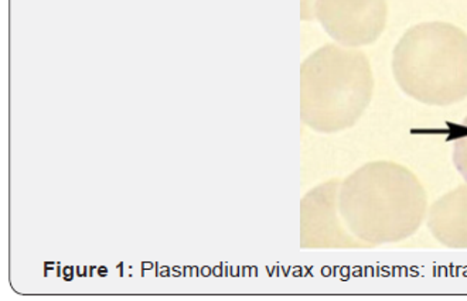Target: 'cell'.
Listing matches in <instances>:
<instances>
[{"label":"cell","mask_w":467,"mask_h":301,"mask_svg":"<svg viewBox=\"0 0 467 301\" xmlns=\"http://www.w3.org/2000/svg\"><path fill=\"white\" fill-rule=\"evenodd\" d=\"M427 208V192L418 177L392 161L364 164L341 182L338 192L343 223L369 248L410 238Z\"/></svg>","instance_id":"cell-1"},{"label":"cell","mask_w":467,"mask_h":301,"mask_svg":"<svg viewBox=\"0 0 467 301\" xmlns=\"http://www.w3.org/2000/svg\"><path fill=\"white\" fill-rule=\"evenodd\" d=\"M373 91V71L363 51L323 46L300 67L302 122L320 133L353 128L368 108Z\"/></svg>","instance_id":"cell-2"},{"label":"cell","mask_w":467,"mask_h":301,"mask_svg":"<svg viewBox=\"0 0 467 301\" xmlns=\"http://www.w3.org/2000/svg\"><path fill=\"white\" fill-rule=\"evenodd\" d=\"M400 88L418 102L448 107L467 98V35L445 22L420 23L400 38L392 54Z\"/></svg>","instance_id":"cell-3"},{"label":"cell","mask_w":467,"mask_h":301,"mask_svg":"<svg viewBox=\"0 0 467 301\" xmlns=\"http://www.w3.org/2000/svg\"><path fill=\"white\" fill-rule=\"evenodd\" d=\"M313 17L345 47L373 45L389 17L387 0H315Z\"/></svg>","instance_id":"cell-4"},{"label":"cell","mask_w":467,"mask_h":301,"mask_svg":"<svg viewBox=\"0 0 467 301\" xmlns=\"http://www.w3.org/2000/svg\"><path fill=\"white\" fill-rule=\"evenodd\" d=\"M338 180L325 182L302 201V248H369L341 223Z\"/></svg>","instance_id":"cell-5"},{"label":"cell","mask_w":467,"mask_h":301,"mask_svg":"<svg viewBox=\"0 0 467 301\" xmlns=\"http://www.w3.org/2000/svg\"><path fill=\"white\" fill-rule=\"evenodd\" d=\"M428 228L446 248L467 249V184L459 185L432 204Z\"/></svg>","instance_id":"cell-6"},{"label":"cell","mask_w":467,"mask_h":301,"mask_svg":"<svg viewBox=\"0 0 467 301\" xmlns=\"http://www.w3.org/2000/svg\"><path fill=\"white\" fill-rule=\"evenodd\" d=\"M453 161L464 182H467V118L459 128L458 135L455 136L453 145Z\"/></svg>","instance_id":"cell-7"},{"label":"cell","mask_w":467,"mask_h":301,"mask_svg":"<svg viewBox=\"0 0 467 301\" xmlns=\"http://www.w3.org/2000/svg\"><path fill=\"white\" fill-rule=\"evenodd\" d=\"M313 4H315V0H304V6H302L304 20L313 19Z\"/></svg>","instance_id":"cell-8"}]
</instances>
